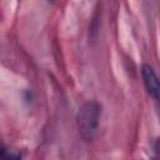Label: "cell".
<instances>
[{
	"label": "cell",
	"mask_w": 160,
	"mask_h": 160,
	"mask_svg": "<svg viewBox=\"0 0 160 160\" xmlns=\"http://www.w3.org/2000/svg\"><path fill=\"white\" fill-rule=\"evenodd\" d=\"M100 115H101V106L96 101H88L80 108L78 112L76 122H78V129L85 140L91 141L95 138L99 128Z\"/></svg>",
	"instance_id": "cell-1"
},
{
	"label": "cell",
	"mask_w": 160,
	"mask_h": 160,
	"mask_svg": "<svg viewBox=\"0 0 160 160\" xmlns=\"http://www.w3.org/2000/svg\"><path fill=\"white\" fill-rule=\"evenodd\" d=\"M142 78H144V82H145L148 92L154 100H158L159 99V80H158L156 72L154 71L152 66L148 64L142 66Z\"/></svg>",
	"instance_id": "cell-2"
},
{
	"label": "cell",
	"mask_w": 160,
	"mask_h": 160,
	"mask_svg": "<svg viewBox=\"0 0 160 160\" xmlns=\"http://www.w3.org/2000/svg\"><path fill=\"white\" fill-rule=\"evenodd\" d=\"M0 160H20V159L14 156V155H11V154H9L6 148L0 141Z\"/></svg>",
	"instance_id": "cell-3"
}]
</instances>
